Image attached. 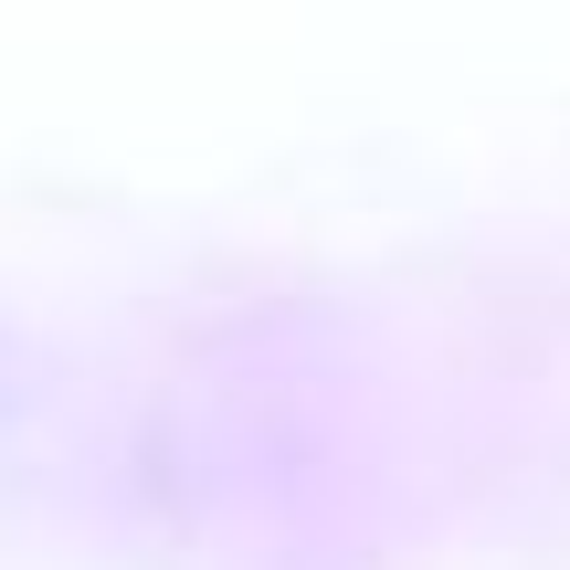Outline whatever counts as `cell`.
Returning a JSON list of instances; mask_svg holds the SVG:
<instances>
[{
	"mask_svg": "<svg viewBox=\"0 0 570 570\" xmlns=\"http://www.w3.org/2000/svg\"><path fill=\"white\" fill-rule=\"evenodd\" d=\"M11 402H21V348L0 338V412H11Z\"/></svg>",
	"mask_w": 570,
	"mask_h": 570,
	"instance_id": "1",
	"label": "cell"
}]
</instances>
